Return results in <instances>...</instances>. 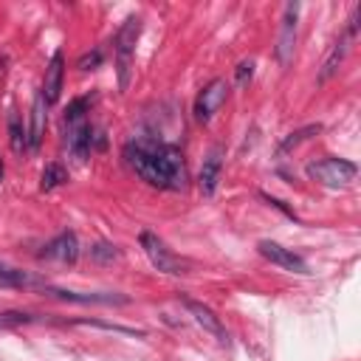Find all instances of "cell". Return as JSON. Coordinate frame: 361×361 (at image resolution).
Segmentation results:
<instances>
[{
    "instance_id": "obj_23",
    "label": "cell",
    "mask_w": 361,
    "mask_h": 361,
    "mask_svg": "<svg viewBox=\"0 0 361 361\" xmlns=\"http://www.w3.org/2000/svg\"><path fill=\"white\" fill-rule=\"evenodd\" d=\"M251 76H254V59H243V62L234 68V82L243 87V85H245Z\"/></svg>"
},
{
    "instance_id": "obj_6",
    "label": "cell",
    "mask_w": 361,
    "mask_h": 361,
    "mask_svg": "<svg viewBox=\"0 0 361 361\" xmlns=\"http://www.w3.org/2000/svg\"><path fill=\"white\" fill-rule=\"evenodd\" d=\"M296 28H299V6L288 3L285 11H282V28H279V37H276V59H279L282 68H288L290 59H293Z\"/></svg>"
},
{
    "instance_id": "obj_3",
    "label": "cell",
    "mask_w": 361,
    "mask_h": 361,
    "mask_svg": "<svg viewBox=\"0 0 361 361\" xmlns=\"http://www.w3.org/2000/svg\"><path fill=\"white\" fill-rule=\"evenodd\" d=\"M358 175V166L347 158H322L307 164V178L327 186V189H338V186H350Z\"/></svg>"
},
{
    "instance_id": "obj_17",
    "label": "cell",
    "mask_w": 361,
    "mask_h": 361,
    "mask_svg": "<svg viewBox=\"0 0 361 361\" xmlns=\"http://www.w3.org/2000/svg\"><path fill=\"white\" fill-rule=\"evenodd\" d=\"M65 180H68V169H65L59 161H51V164H45V169H42V175H39V189H42V192H51V189L62 186Z\"/></svg>"
},
{
    "instance_id": "obj_22",
    "label": "cell",
    "mask_w": 361,
    "mask_h": 361,
    "mask_svg": "<svg viewBox=\"0 0 361 361\" xmlns=\"http://www.w3.org/2000/svg\"><path fill=\"white\" fill-rule=\"evenodd\" d=\"M102 59H104V54H102V48H96V51H90V54L79 56L76 68H79V71H93V68H99V65H102Z\"/></svg>"
},
{
    "instance_id": "obj_13",
    "label": "cell",
    "mask_w": 361,
    "mask_h": 361,
    "mask_svg": "<svg viewBox=\"0 0 361 361\" xmlns=\"http://www.w3.org/2000/svg\"><path fill=\"white\" fill-rule=\"evenodd\" d=\"M220 175H223V152L214 147L206 158H203V166H200V175H197V186L206 197H212L217 192V183H220Z\"/></svg>"
},
{
    "instance_id": "obj_15",
    "label": "cell",
    "mask_w": 361,
    "mask_h": 361,
    "mask_svg": "<svg viewBox=\"0 0 361 361\" xmlns=\"http://www.w3.org/2000/svg\"><path fill=\"white\" fill-rule=\"evenodd\" d=\"M350 39H353V34H341L336 42H333V48H330V54L324 56V62H322V73H319V82H327L336 71H338V65L344 62V56H347V48H350Z\"/></svg>"
},
{
    "instance_id": "obj_1",
    "label": "cell",
    "mask_w": 361,
    "mask_h": 361,
    "mask_svg": "<svg viewBox=\"0 0 361 361\" xmlns=\"http://www.w3.org/2000/svg\"><path fill=\"white\" fill-rule=\"evenodd\" d=\"M127 166L155 189H183L186 186V164L175 144L158 141L152 135H135L124 144Z\"/></svg>"
},
{
    "instance_id": "obj_14",
    "label": "cell",
    "mask_w": 361,
    "mask_h": 361,
    "mask_svg": "<svg viewBox=\"0 0 361 361\" xmlns=\"http://www.w3.org/2000/svg\"><path fill=\"white\" fill-rule=\"evenodd\" d=\"M45 99L37 93L34 96V107H31V127H28V152H37L39 149V144H42V135H45V121H48V116H45Z\"/></svg>"
},
{
    "instance_id": "obj_2",
    "label": "cell",
    "mask_w": 361,
    "mask_h": 361,
    "mask_svg": "<svg viewBox=\"0 0 361 361\" xmlns=\"http://www.w3.org/2000/svg\"><path fill=\"white\" fill-rule=\"evenodd\" d=\"M141 34V17H127L124 25L116 34V76H118V90L124 93L130 87V76H133V54H135V42Z\"/></svg>"
},
{
    "instance_id": "obj_12",
    "label": "cell",
    "mask_w": 361,
    "mask_h": 361,
    "mask_svg": "<svg viewBox=\"0 0 361 361\" xmlns=\"http://www.w3.org/2000/svg\"><path fill=\"white\" fill-rule=\"evenodd\" d=\"M183 307L189 310V316H192V319H195L206 333H212L217 341H228V333H226V327H223L220 316H214V310H212L209 305L195 302V299H183Z\"/></svg>"
},
{
    "instance_id": "obj_7",
    "label": "cell",
    "mask_w": 361,
    "mask_h": 361,
    "mask_svg": "<svg viewBox=\"0 0 361 361\" xmlns=\"http://www.w3.org/2000/svg\"><path fill=\"white\" fill-rule=\"evenodd\" d=\"M257 251L268 259V262H274V265H279L282 271H293V274H310L307 271V262L299 257V254H293L290 248H285V245H279V243H274V240H259L257 243Z\"/></svg>"
},
{
    "instance_id": "obj_5",
    "label": "cell",
    "mask_w": 361,
    "mask_h": 361,
    "mask_svg": "<svg viewBox=\"0 0 361 361\" xmlns=\"http://www.w3.org/2000/svg\"><path fill=\"white\" fill-rule=\"evenodd\" d=\"M226 96H228V82H226V79H212V82L197 93V99H195V107H192L195 121H197V124H209L212 116L223 107Z\"/></svg>"
},
{
    "instance_id": "obj_24",
    "label": "cell",
    "mask_w": 361,
    "mask_h": 361,
    "mask_svg": "<svg viewBox=\"0 0 361 361\" xmlns=\"http://www.w3.org/2000/svg\"><path fill=\"white\" fill-rule=\"evenodd\" d=\"M3 172H6V169H3V161H0V183H3Z\"/></svg>"
},
{
    "instance_id": "obj_4",
    "label": "cell",
    "mask_w": 361,
    "mask_h": 361,
    "mask_svg": "<svg viewBox=\"0 0 361 361\" xmlns=\"http://www.w3.org/2000/svg\"><path fill=\"white\" fill-rule=\"evenodd\" d=\"M138 243H141V248H144V254H147V259L152 262V268L155 271H161V274H169V276H180V274H186V262L158 237V234H152V231H141L138 234Z\"/></svg>"
},
{
    "instance_id": "obj_8",
    "label": "cell",
    "mask_w": 361,
    "mask_h": 361,
    "mask_svg": "<svg viewBox=\"0 0 361 361\" xmlns=\"http://www.w3.org/2000/svg\"><path fill=\"white\" fill-rule=\"evenodd\" d=\"M39 259H54L59 265H73L79 259V240L73 231H62L56 234L42 251H39Z\"/></svg>"
},
{
    "instance_id": "obj_20",
    "label": "cell",
    "mask_w": 361,
    "mask_h": 361,
    "mask_svg": "<svg viewBox=\"0 0 361 361\" xmlns=\"http://www.w3.org/2000/svg\"><path fill=\"white\" fill-rule=\"evenodd\" d=\"M90 257H93L96 262H113V259L121 257V251H118L113 243H96V245L90 248Z\"/></svg>"
},
{
    "instance_id": "obj_18",
    "label": "cell",
    "mask_w": 361,
    "mask_h": 361,
    "mask_svg": "<svg viewBox=\"0 0 361 361\" xmlns=\"http://www.w3.org/2000/svg\"><path fill=\"white\" fill-rule=\"evenodd\" d=\"M319 133H322V124H307V127H299V130L288 133V135L282 138V144H279V155L296 149L302 141H307V138H313V135H319Z\"/></svg>"
},
{
    "instance_id": "obj_19",
    "label": "cell",
    "mask_w": 361,
    "mask_h": 361,
    "mask_svg": "<svg viewBox=\"0 0 361 361\" xmlns=\"http://www.w3.org/2000/svg\"><path fill=\"white\" fill-rule=\"evenodd\" d=\"M90 110V99L87 96H76L68 107H65V116H62V121H65V127H71V124H76V121H85V113Z\"/></svg>"
},
{
    "instance_id": "obj_11",
    "label": "cell",
    "mask_w": 361,
    "mask_h": 361,
    "mask_svg": "<svg viewBox=\"0 0 361 361\" xmlns=\"http://www.w3.org/2000/svg\"><path fill=\"white\" fill-rule=\"evenodd\" d=\"M42 293L65 299V302H79V305H127L130 302L121 293H79V290H62V288H51V285H45Z\"/></svg>"
},
{
    "instance_id": "obj_21",
    "label": "cell",
    "mask_w": 361,
    "mask_h": 361,
    "mask_svg": "<svg viewBox=\"0 0 361 361\" xmlns=\"http://www.w3.org/2000/svg\"><path fill=\"white\" fill-rule=\"evenodd\" d=\"M28 322H34V316H28V313H20V310H8V313H0V330H6V327H17V324H28Z\"/></svg>"
},
{
    "instance_id": "obj_16",
    "label": "cell",
    "mask_w": 361,
    "mask_h": 361,
    "mask_svg": "<svg viewBox=\"0 0 361 361\" xmlns=\"http://www.w3.org/2000/svg\"><path fill=\"white\" fill-rule=\"evenodd\" d=\"M8 144H11V149H14L17 155L28 152V130H25V124L20 121L17 113H8Z\"/></svg>"
},
{
    "instance_id": "obj_9",
    "label": "cell",
    "mask_w": 361,
    "mask_h": 361,
    "mask_svg": "<svg viewBox=\"0 0 361 361\" xmlns=\"http://www.w3.org/2000/svg\"><path fill=\"white\" fill-rule=\"evenodd\" d=\"M93 124L85 118V121H76V124H71L68 127V138H65V144H68V152L79 161V164H85L87 158H90V149H93Z\"/></svg>"
},
{
    "instance_id": "obj_10",
    "label": "cell",
    "mask_w": 361,
    "mask_h": 361,
    "mask_svg": "<svg viewBox=\"0 0 361 361\" xmlns=\"http://www.w3.org/2000/svg\"><path fill=\"white\" fill-rule=\"evenodd\" d=\"M62 79H65V56L62 51H56L45 68V82H42V90L39 96L45 99V104H56L59 102V93H62Z\"/></svg>"
}]
</instances>
